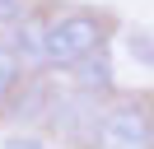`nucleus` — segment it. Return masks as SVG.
<instances>
[{
    "label": "nucleus",
    "mask_w": 154,
    "mask_h": 149,
    "mask_svg": "<svg viewBox=\"0 0 154 149\" xmlns=\"http://www.w3.org/2000/svg\"><path fill=\"white\" fill-rule=\"evenodd\" d=\"M75 89H79V93H89V98H107V93L117 89L107 51H94V56H84V61L75 65Z\"/></svg>",
    "instance_id": "obj_3"
},
{
    "label": "nucleus",
    "mask_w": 154,
    "mask_h": 149,
    "mask_svg": "<svg viewBox=\"0 0 154 149\" xmlns=\"http://www.w3.org/2000/svg\"><path fill=\"white\" fill-rule=\"evenodd\" d=\"M28 14V0H0V28H14Z\"/></svg>",
    "instance_id": "obj_7"
},
{
    "label": "nucleus",
    "mask_w": 154,
    "mask_h": 149,
    "mask_svg": "<svg viewBox=\"0 0 154 149\" xmlns=\"http://www.w3.org/2000/svg\"><path fill=\"white\" fill-rule=\"evenodd\" d=\"M47 23L51 19H42V14H23L19 23H14V51L23 56V61H47Z\"/></svg>",
    "instance_id": "obj_4"
},
{
    "label": "nucleus",
    "mask_w": 154,
    "mask_h": 149,
    "mask_svg": "<svg viewBox=\"0 0 154 149\" xmlns=\"http://www.w3.org/2000/svg\"><path fill=\"white\" fill-rule=\"evenodd\" d=\"M103 37H107V19L103 14H89V9L51 14V23H47V65L75 70L84 56L103 51Z\"/></svg>",
    "instance_id": "obj_1"
},
{
    "label": "nucleus",
    "mask_w": 154,
    "mask_h": 149,
    "mask_svg": "<svg viewBox=\"0 0 154 149\" xmlns=\"http://www.w3.org/2000/svg\"><path fill=\"white\" fill-rule=\"evenodd\" d=\"M23 74H28V61H23L10 42H0V102H10L14 93H19Z\"/></svg>",
    "instance_id": "obj_5"
},
{
    "label": "nucleus",
    "mask_w": 154,
    "mask_h": 149,
    "mask_svg": "<svg viewBox=\"0 0 154 149\" xmlns=\"http://www.w3.org/2000/svg\"><path fill=\"white\" fill-rule=\"evenodd\" d=\"M51 107H56V93H51L47 84H28V93L10 107V121H38L42 112H51Z\"/></svg>",
    "instance_id": "obj_6"
},
{
    "label": "nucleus",
    "mask_w": 154,
    "mask_h": 149,
    "mask_svg": "<svg viewBox=\"0 0 154 149\" xmlns=\"http://www.w3.org/2000/svg\"><path fill=\"white\" fill-rule=\"evenodd\" d=\"M94 149H154V117L140 102H117L98 121Z\"/></svg>",
    "instance_id": "obj_2"
}]
</instances>
